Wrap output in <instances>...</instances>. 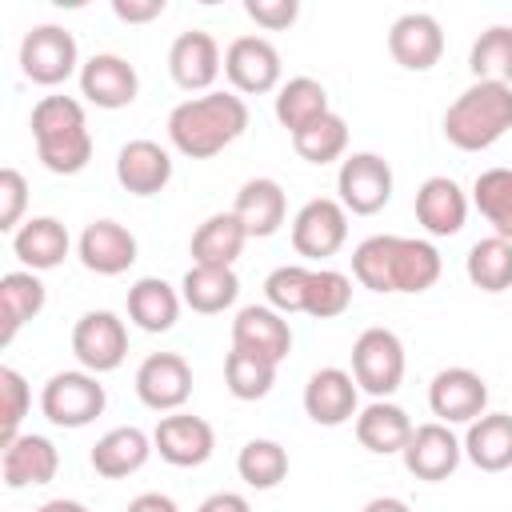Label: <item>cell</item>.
Wrapping results in <instances>:
<instances>
[{
	"mask_svg": "<svg viewBox=\"0 0 512 512\" xmlns=\"http://www.w3.org/2000/svg\"><path fill=\"white\" fill-rule=\"evenodd\" d=\"M200 512H248V500L236 496V492H216L200 504Z\"/></svg>",
	"mask_w": 512,
	"mask_h": 512,
	"instance_id": "obj_47",
	"label": "cell"
},
{
	"mask_svg": "<svg viewBox=\"0 0 512 512\" xmlns=\"http://www.w3.org/2000/svg\"><path fill=\"white\" fill-rule=\"evenodd\" d=\"M28 416V384L16 368H0V448H8L20 432V420Z\"/></svg>",
	"mask_w": 512,
	"mask_h": 512,
	"instance_id": "obj_42",
	"label": "cell"
},
{
	"mask_svg": "<svg viewBox=\"0 0 512 512\" xmlns=\"http://www.w3.org/2000/svg\"><path fill=\"white\" fill-rule=\"evenodd\" d=\"M224 380H228V392L236 400H260L272 392V380H276V364L256 356V352H244V348H232L228 360H224Z\"/></svg>",
	"mask_w": 512,
	"mask_h": 512,
	"instance_id": "obj_37",
	"label": "cell"
},
{
	"mask_svg": "<svg viewBox=\"0 0 512 512\" xmlns=\"http://www.w3.org/2000/svg\"><path fill=\"white\" fill-rule=\"evenodd\" d=\"M356 440H360L368 452H380V456L404 452V444L412 440V424H408L404 408L376 400V404H368V408L356 416Z\"/></svg>",
	"mask_w": 512,
	"mask_h": 512,
	"instance_id": "obj_27",
	"label": "cell"
},
{
	"mask_svg": "<svg viewBox=\"0 0 512 512\" xmlns=\"http://www.w3.org/2000/svg\"><path fill=\"white\" fill-rule=\"evenodd\" d=\"M464 216H468V200H464L456 180L432 176V180L420 184V192H416V220L432 236H456L464 228Z\"/></svg>",
	"mask_w": 512,
	"mask_h": 512,
	"instance_id": "obj_22",
	"label": "cell"
},
{
	"mask_svg": "<svg viewBox=\"0 0 512 512\" xmlns=\"http://www.w3.org/2000/svg\"><path fill=\"white\" fill-rule=\"evenodd\" d=\"M28 204V184L16 168H0V232H12Z\"/></svg>",
	"mask_w": 512,
	"mask_h": 512,
	"instance_id": "obj_44",
	"label": "cell"
},
{
	"mask_svg": "<svg viewBox=\"0 0 512 512\" xmlns=\"http://www.w3.org/2000/svg\"><path fill=\"white\" fill-rule=\"evenodd\" d=\"M304 412H308V420H316L324 428H336V424L352 420V412H356L352 376L340 372V368H320L304 388Z\"/></svg>",
	"mask_w": 512,
	"mask_h": 512,
	"instance_id": "obj_21",
	"label": "cell"
},
{
	"mask_svg": "<svg viewBox=\"0 0 512 512\" xmlns=\"http://www.w3.org/2000/svg\"><path fill=\"white\" fill-rule=\"evenodd\" d=\"M152 444L140 428H112L108 436H100L92 444V468L108 480H120V476H132L144 460H148Z\"/></svg>",
	"mask_w": 512,
	"mask_h": 512,
	"instance_id": "obj_28",
	"label": "cell"
},
{
	"mask_svg": "<svg viewBox=\"0 0 512 512\" xmlns=\"http://www.w3.org/2000/svg\"><path fill=\"white\" fill-rule=\"evenodd\" d=\"M236 468L248 488H276L288 476V452L276 440H248L240 448Z\"/></svg>",
	"mask_w": 512,
	"mask_h": 512,
	"instance_id": "obj_39",
	"label": "cell"
},
{
	"mask_svg": "<svg viewBox=\"0 0 512 512\" xmlns=\"http://www.w3.org/2000/svg\"><path fill=\"white\" fill-rule=\"evenodd\" d=\"M124 512H176V504H172L168 496H160V492H144V496H136Z\"/></svg>",
	"mask_w": 512,
	"mask_h": 512,
	"instance_id": "obj_48",
	"label": "cell"
},
{
	"mask_svg": "<svg viewBox=\"0 0 512 512\" xmlns=\"http://www.w3.org/2000/svg\"><path fill=\"white\" fill-rule=\"evenodd\" d=\"M468 460L480 468V472H504L512 464V416L508 412H492V416H480L472 428H468Z\"/></svg>",
	"mask_w": 512,
	"mask_h": 512,
	"instance_id": "obj_29",
	"label": "cell"
},
{
	"mask_svg": "<svg viewBox=\"0 0 512 512\" xmlns=\"http://www.w3.org/2000/svg\"><path fill=\"white\" fill-rule=\"evenodd\" d=\"M168 68H172V80L188 92H204L216 72H220V48L208 32H180L172 40V52H168Z\"/></svg>",
	"mask_w": 512,
	"mask_h": 512,
	"instance_id": "obj_20",
	"label": "cell"
},
{
	"mask_svg": "<svg viewBox=\"0 0 512 512\" xmlns=\"http://www.w3.org/2000/svg\"><path fill=\"white\" fill-rule=\"evenodd\" d=\"M80 260L100 276H120L136 264V236L116 220H96L80 236Z\"/></svg>",
	"mask_w": 512,
	"mask_h": 512,
	"instance_id": "obj_17",
	"label": "cell"
},
{
	"mask_svg": "<svg viewBox=\"0 0 512 512\" xmlns=\"http://www.w3.org/2000/svg\"><path fill=\"white\" fill-rule=\"evenodd\" d=\"M460 464V444L444 424H420L412 428V440L404 444V468L416 480H448Z\"/></svg>",
	"mask_w": 512,
	"mask_h": 512,
	"instance_id": "obj_14",
	"label": "cell"
},
{
	"mask_svg": "<svg viewBox=\"0 0 512 512\" xmlns=\"http://www.w3.org/2000/svg\"><path fill=\"white\" fill-rule=\"evenodd\" d=\"M116 180L132 196H156L172 180V160L152 140H128L116 156Z\"/></svg>",
	"mask_w": 512,
	"mask_h": 512,
	"instance_id": "obj_19",
	"label": "cell"
},
{
	"mask_svg": "<svg viewBox=\"0 0 512 512\" xmlns=\"http://www.w3.org/2000/svg\"><path fill=\"white\" fill-rule=\"evenodd\" d=\"M244 240H248V228L240 224V216L236 212H216L196 228L192 260L204 264V268H232V260L240 256Z\"/></svg>",
	"mask_w": 512,
	"mask_h": 512,
	"instance_id": "obj_25",
	"label": "cell"
},
{
	"mask_svg": "<svg viewBox=\"0 0 512 512\" xmlns=\"http://www.w3.org/2000/svg\"><path fill=\"white\" fill-rule=\"evenodd\" d=\"M80 92H84L96 108H124V104L136 100L140 76H136V68H132L128 60L104 52V56H92V60L84 64V72H80Z\"/></svg>",
	"mask_w": 512,
	"mask_h": 512,
	"instance_id": "obj_18",
	"label": "cell"
},
{
	"mask_svg": "<svg viewBox=\"0 0 512 512\" xmlns=\"http://www.w3.org/2000/svg\"><path fill=\"white\" fill-rule=\"evenodd\" d=\"M32 136H36V156L56 176L80 172L92 156V136L84 128V108L72 96H44L32 108Z\"/></svg>",
	"mask_w": 512,
	"mask_h": 512,
	"instance_id": "obj_3",
	"label": "cell"
},
{
	"mask_svg": "<svg viewBox=\"0 0 512 512\" xmlns=\"http://www.w3.org/2000/svg\"><path fill=\"white\" fill-rule=\"evenodd\" d=\"M284 188L268 176H256L248 180L240 192H236V216L240 224L248 228V236H272L280 224H284Z\"/></svg>",
	"mask_w": 512,
	"mask_h": 512,
	"instance_id": "obj_26",
	"label": "cell"
},
{
	"mask_svg": "<svg viewBox=\"0 0 512 512\" xmlns=\"http://www.w3.org/2000/svg\"><path fill=\"white\" fill-rule=\"evenodd\" d=\"M348 236V216H344V204L336 200H308L300 212H296V224H292V248L308 260H320V256H332Z\"/></svg>",
	"mask_w": 512,
	"mask_h": 512,
	"instance_id": "obj_10",
	"label": "cell"
},
{
	"mask_svg": "<svg viewBox=\"0 0 512 512\" xmlns=\"http://www.w3.org/2000/svg\"><path fill=\"white\" fill-rule=\"evenodd\" d=\"M232 344L244 348V352L264 356V360H272V364H280V360L288 356V348H292V332H288V324H284L272 308L252 304V308H244V312L232 320Z\"/></svg>",
	"mask_w": 512,
	"mask_h": 512,
	"instance_id": "obj_23",
	"label": "cell"
},
{
	"mask_svg": "<svg viewBox=\"0 0 512 512\" xmlns=\"http://www.w3.org/2000/svg\"><path fill=\"white\" fill-rule=\"evenodd\" d=\"M248 128V108L240 96L232 92H208L196 100H184L172 108L168 116V136L172 144L192 156V160H208L220 148H228L240 132Z\"/></svg>",
	"mask_w": 512,
	"mask_h": 512,
	"instance_id": "obj_2",
	"label": "cell"
},
{
	"mask_svg": "<svg viewBox=\"0 0 512 512\" xmlns=\"http://www.w3.org/2000/svg\"><path fill=\"white\" fill-rule=\"evenodd\" d=\"M152 444H156L160 460H168V464H176V468H196V464H204V460L212 456L216 436H212V424H208V420L180 412V416H164V420L156 424Z\"/></svg>",
	"mask_w": 512,
	"mask_h": 512,
	"instance_id": "obj_12",
	"label": "cell"
},
{
	"mask_svg": "<svg viewBox=\"0 0 512 512\" xmlns=\"http://www.w3.org/2000/svg\"><path fill=\"white\" fill-rule=\"evenodd\" d=\"M388 52H392V60H396L400 68H408V72H428V68L440 60V52H444V32H440V24H436L432 16L408 12V16H400V20L392 24V32H388Z\"/></svg>",
	"mask_w": 512,
	"mask_h": 512,
	"instance_id": "obj_13",
	"label": "cell"
},
{
	"mask_svg": "<svg viewBox=\"0 0 512 512\" xmlns=\"http://www.w3.org/2000/svg\"><path fill=\"white\" fill-rule=\"evenodd\" d=\"M240 292V280L232 268H204V264H192L188 276H184V300L192 312H224Z\"/></svg>",
	"mask_w": 512,
	"mask_h": 512,
	"instance_id": "obj_33",
	"label": "cell"
},
{
	"mask_svg": "<svg viewBox=\"0 0 512 512\" xmlns=\"http://www.w3.org/2000/svg\"><path fill=\"white\" fill-rule=\"evenodd\" d=\"M292 148L308 160V164H332L344 148H348V124L336 112H324L320 120L304 124L300 132H292Z\"/></svg>",
	"mask_w": 512,
	"mask_h": 512,
	"instance_id": "obj_36",
	"label": "cell"
},
{
	"mask_svg": "<svg viewBox=\"0 0 512 512\" xmlns=\"http://www.w3.org/2000/svg\"><path fill=\"white\" fill-rule=\"evenodd\" d=\"M36 512H88V508L76 504V500H48V504H40Z\"/></svg>",
	"mask_w": 512,
	"mask_h": 512,
	"instance_id": "obj_50",
	"label": "cell"
},
{
	"mask_svg": "<svg viewBox=\"0 0 512 512\" xmlns=\"http://www.w3.org/2000/svg\"><path fill=\"white\" fill-rule=\"evenodd\" d=\"M136 392H140V400H144L148 408L172 412V408H180V404L188 400V392H192V368H188L184 356H176V352H156V356H148V360L140 364V372H136Z\"/></svg>",
	"mask_w": 512,
	"mask_h": 512,
	"instance_id": "obj_11",
	"label": "cell"
},
{
	"mask_svg": "<svg viewBox=\"0 0 512 512\" xmlns=\"http://www.w3.org/2000/svg\"><path fill=\"white\" fill-rule=\"evenodd\" d=\"M352 300V284L348 276L340 272H312L308 280V300H304V312L316 316V320H328V316H340Z\"/></svg>",
	"mask_w": 512,
	"mask_h": 512,
	"instance_id": "obj_41",
	"label": "cell"
},
{
	"mask_svg": "<svg viewBox=\"0 0 512 512\" xmlns=\"http://www.w3.org/2000/svg\"><path fill=\"white\" fill-rule=\"evenodd\" d=\"M428 404L448 424L476 420L484 412V404H488V384L468 368H444L428 388Z\"/></svg>",
	"mask_w": 512,
	"mask_h": 512,
	"instance_id": "obj_16",
	"label": "cell"
},
{
	"mask_svg": "<svg viewBox=\"0 0 512 512\" xmlns=\"http://www.w3.org/2000/svg\"><path fill=\"white\" fill-rule=\"evenodd\" d=\"M44 308V284L32 272H8L0 280V348L12 344L16 328Z\"/></svg>",
	"mask_w": 512,
	"mask_h": 512,
	"instance_id": "obj_30",
	"label": "cell"
},
{
	"mask_svg": "<svg viewBox=\"0 0 512 512\" xmlns=\"http://www.w3.org/2000/svg\"><path fill=\"white\" fill-rule=\"evenodd\" d=\"M476 208L496 236L512 240V168H488L476 176Z\"/></svg>",
	"mask_w": 512,
	"mask_h": 512,
	"instance_id": "obj_38",
	"label": "cell"
},
{
	"mask_svg": "<svg viewBox=\"0 0 512 512\" xmlns=\"http://www.w3.org/2000/svg\"><path fill=\"white\" fill-rule=\"evenodd\" d=\"M472 72L480 80L508 84L512 80V28H488L472 44Z\"/></svg>",
	"mask_w": 512,
	"mask_h": 512,
	"instance_id": "obj_40",
	"label": "cell"
},
{
	"mask_svg": "<svg viewBox=\"0 0 512 512\" xmlns=\"http://www.w3.org/2000/svg\"><path fill=\"white\" fill-rule=\"evenodd\" d=\"M244 12H248L260 28L280 32V28H288V24L300 16V4H296V0H248Z\"/></svg>",
	"mask_w": 512,
	"mask_h": 512,
	"instance_id": "obj_45",
	"label": "cell"
},
{
	"mask_svg": "<svg viewBox=\"0 0 512 512\" xmlns=\"http://www.w3.org/2000/svg\"><path fill=\"white\" fill-rule=\"evenodd\" d=\"M112 12L120 20H128V24H148V20H156L164 12V0H116Z\"/></svg>",
	"mask_w": 512,
	"mask_h": 512,
	"instance_id": "obj_46",
	"label": "cell"
},
{
	"mask_svg": "<svg viewBox=\"0 0 512 512\" xmlns=\"http://www.w3.org/2000/svg\"><path fill=\"white\" fill-rule=\"evenodd\" d=\"M104 404H108L104 384H96V376H88V372H56L44 384V396H40L44 416L52 424H60V428L92 424L104 412Z\"/></svg>",
	"mask_w": 512,
	"mask_h": 512,
	"instance_id": "obj_6",
	"label": "cell"
},
{
	"mask_svg": "<svg viewBox=\"0 0 512 512\" xmlns=\"http://www.w3.org/2000/svg\"><path fill=\"white\" fill-rule=\"evenodd\" d=\"M364 512H408V504L404 500H392V496H380V500L364 504Z\"/></svg>",
	"mask_w": 512,
	"mask_h": 512,
	"instance_id": "obj_49",
	"label": "cell"
},
{
	"mask_svg": "<svg viewBox=\"0 0 512 512\" xmlns=\"http://www.w3.org/2000/svg\"><path fill=\"white\" fill-rule=\"evenodd\" d=\"M352 376L376 400L396 392L404 380V348H400L396 332H388V328L360 332V340L352 344Z\"/></svg>",
	"mask_w": 512,
	"mask_h": 512,
	"instance_id": "obj_5",
	"label": "cell"
},
{
	"mask_svg": "<svg viewBox=\"0 0 512 512\" xmlns=\"http://www.w3.org/2000/svg\"><path fill=\"white\" fill-rule=\"evenodd\" d=\"M468 280L480 292L512 288V240H504V236L476 240L472 252H468Z\"/></svg>",
	"mask_w": 512,
	"mask_h": 512,
	"instance_id": "obj_35",
	"label": "cell"
},
{
	"mask_svg": "<svg viewBox=\"0 0 512 512\" xmlns=\"http://www.w3.org/2000/svg\"><path fill=\"white\" fill-rule=\"evenodd\" d=\"M72 352L84 368L112 372V368H120V360L128 352V332L112 312H88L72 328Z\"/></svg>",
	"mask_w": 512,
	"mask_h": 512,
	"instance_id": "obj_9",
	"label": "cell"
},
{
	"mask_svg": "<svg viewBox=\"0 0 512 512\" xmlns=\"http://www.w3.org/2000/svg\"><path fill=\"white\" fill-rule=\"evenodd\" d=\"M16 256L28 264V268H56L64 256H68V232L60 220L52 216H40V220H28L16 240H12Z\"/></svg>",
	"mask_w": 512,
	"mask_h": 512,
	"instance_id": "obj_31",
	"label": "cell"
},
{
	"mask_svg": "<svg viewBox=\"0 0 512 512\" xmlns=\"http://www.w3.org/2000/svg\"><path fill=\"white\" fill-rule=\"evenodd\" d=\"M224 72L240 92H268L280 80V52L264 36H240L224 52Z\"/></svg>",
	"mask_w": 512,
	"mask_h": 512,
	"instance_id": "obj_15",
	"label": "cell"
},
{
	"mask_svg": "<svg viewBox=\"0 0 512 512\" xmlns=\"http://www.w3.org/2000/svg\"><path fill=\"white\" fill-rule=\"evenodd\" d=\"M128 316H132L144 332H168V328L176 324V316H180V300H176V292H172L164 280L144 276V280L132 284V292H128Z\"/></svg>",
	"mask_w": 512,
	"mask_h": 512,
	"instance_id": "obj_32",
	"label": "cell"
},
{
	"mask_svg": "<svg viewBox=\"0 0 512 512\" xmlns=\"http://www.w3.org/2000/svg\"><path fill=\"white\" fill-rule=\"evenodd\" d=\"M340 204L356 216H372L392 200V168L376 152H356L340 164Z\"/></svg>",
	"mask_w": 512,
	"mask_h": 512,
	"instance_id": "obj_7",
	"label": "cell"
},
{
	"mask_svg": "<svg viewBox=\"0 0 512 512\" xmlns=\"http://www.w3.org/2000/svg\"><path fill=\"white\" fill-rule=\"evenodd\" d=\"M328 112V92L324 84H316L312 76H296L280 88L276 96V120L288 128V132H300L304 124L320 120Z\"/></svg>",
	"mask_w": 512,
	"mask_h": 512,
	"instance_id": "obj_34",
	"label": "cell"
},
{
	"mask_svg": "<svg viewBox=\"0 0 512 512\" xmlns=\"http://www.w3.org/2000/svg\"><path fill=\"white\" fill-rule=\"evenodd\" d=\"M20 68L32 84H60L76 68V40L56 24H40L20 44Z\"/></svg>",
	"mask_w": 512,
	"mask_h": 512,
	"instance_id": "obj_8",
	"label": "cell"
},
{
	"mask_svg": "<svg viewBox=\"0 0 512 512\" xmlns=\"http://www.w3.org/2000/svg\"><path fill=\"white\" fill-rule=\"evenodd\" d=\"M308 280H312V272H308V268L284 264V268H276V272L264 280V296H268V304H272V308H280V312H304Z\"/></svg>",
	"mask_w": 512,
	"mask_h": 512,
	"instance_id": "obj_43",
	"label": "cell"
},
{
	"mask_svg": "<svg viewBox=\"0 0 512 512\" xmlns=\"http://www.w3.org/2000/svg\"><path fill=\"white\" fill-rule=\"evenodd\" d=\"M512 128V88L496 80L472 84L448 112H444V136L460 152H480L496 144Z\"/></svg>",
	"mask_w": 512,
	"mask_h": 512,
	"instance_id": "obj_4",
	"label": "cell"
},
{
	"mask_svg": "<svg viewBox=\"0 0 512 512\" xmlns=\"http://www.w3.org/2000/svg\"><path fill=\"white\" fill-rule=\"evenodd\" d=\"M56 448L44 436H16L4 456H0V472L8 488H28V484H48L56 476Z\"/></svg>",
	"mask_w": 512,
	"mask_h": 512,
	"instance_id": "obj_24",
	"label": "cell"
},
{
	"mask_svg": "<svg viewBox=\"0 0 512 512\" xmlns=\"http://www.w3.org/2000/svg\"><path fill=\"white\" fill-rule=\"evenodd\" d=\"M352 272L372 292H424L440 280V256L424 240L368 236L352 252Z\"/></svg>",
	"mask_w": 512,
	"mask_h": 512,
	"instance_id": "obj_1",
	"label": "cell"
}]
</instances>
